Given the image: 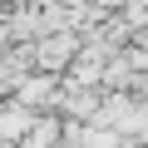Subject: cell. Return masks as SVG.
<instances>
[{
    "label": "cell",
    "instance_id": "cell-1",
    "mask_svg": "<svg viewBox=\"0 0 148 148\" xmlns=\"http://www.w3.org/2000/svg\"><path fill=\"white\" fill-rule=\"evenodd\" d=\"M84 54V40L79 30H49L35 40V64L40 69H54V74H69V64Z\"/></svg>",
    "mask_w": 148,
    "mask_h": 148
},
{
    "label": "cell",
    "instance_id": "cell-2",
    "mask_svg": "<svg viewBox=\"0 0 148 148\" xmlns=\"http://www.w3.org/2000/svg\"><path fill=\"white\" fill-rule=\"evenodd\" d=\"M45 109H30V104H20V99H10L5 104V119H0V133H5V143H25V133L35 128V119H40Z\"/></svg>",
    "mask_w": 148,
    "mask_h": 148
},
{
    "label": "cell",
    "instance_id": "cell-3",
    "mask_svg": "<svg viewBox=\"0 0 148 148\" xmlns=\"http://www.w3.org/2000/svg\"><path fill=\"white\" fill-rule=\"evenodd\" d=\"M64 143V114L59 109H45L35 119V128L25 133V148H59Z\"/></svg>",
    "mask_w": 148,
    "mask_h": 148
}]
</instances>
